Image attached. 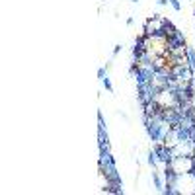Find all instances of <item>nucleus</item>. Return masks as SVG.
<instances>
[{"label":"nucleus","instance_id":"f257e3e1","mask_svg":"<svg viewBox=\"0 0 195 195\" xmlns=\"http://www.w3.org/2000/svg\"><path fill=\"white\" fill-rule=\"evenodd\" d=\"M172 174H185V172H193L195 170V160L189 154H179V156H172V160L168 164V168Z\"/></svg>","mask_w":195,"mask_h":195},{"label":"nucleus","instance_id":"f03ea898","mask_svg":"<svg viewBox=\"0 0 195 195\" xmlns=\"http://www.w3.org/2000/svg\"><path fill=\"white\" fill-rule=\"evenodd\" d=\"M185 55H187V59H189V68L195 72V51H193V49H187Z\"/></svg>","mask_w":195,"mask_h":195},{"label":"nucleus","instance_id":"7ed1b4c3","mask_svg":"<svg viewBox=\"0 0 195 195\" xmlns=\"http://www.w3.org/2000/svg\"><path fill=\"white\" fill-rule=\"evenodd\" d=\"M152 182H154V185H156V189H158V191H162V187H164V182L160 179V176H158L156 172H152Z\"/></svg>","mask_w":195,"mask_h":195},{"label":"nucleus","instance_id":"20e7f679","mask_svg":"<svg viewBox=\"0 0 195 195\" xmlns=\"http://www.w3.org/2000/svg\"><path fill=\"white\" fill-rule=\"evenodd\" d=\"M102 82H104V86H105V90L109 92V94H113V86H111V82H109V78H102Z\"/></svg>","mask_w":195,"mask_h":195},{"label":"nucleus","instance_id":"39448f33","mask_svg":"<svg viewBox=\"0 0 195 195\" xmlns=\"http://www.w3.org/2000/svg\"><path fill=\"white\" fill-rule=\"evenodd\" d=\"M170 6H172V8H174L176 12L182 10V2H179V0H170Z\"/></svg>","mask_w":195,"mask_h":195},{"label":"nucleus","instance_id":"423d86ee","mask_svg":"<svg viewBox=\"0 0 195 195\" xmlns=\"http://www.w3.org/2000/svg\"><path fill=\"white\" fill-rule=\"evenodd\" d=\"M121 49H123L121 45H115V47H113V59H115V57H117V55L121 53Z\"/></svg>","mask_w":195,"mask_h":195},{"label":"nucleus","instance_id":"0eeeda50","mask_svg":"<svg viewBox=\"0 0 195 195\" xmlns=\"http://www.w3.org/2000/svg\"><path fill=\"white\" fill-rule=\"evenodd\" d=\"M156 4H158V6H168L170 0H156Z\"/></svg>","mask_w":195,"mask_h":195},{"label":"nucleus","instance_id":"6e6552de","mask_svg":"<svg viewBox=\"0 0 195 195\" xmlns=\"http://www.w3.org/2000/svg\"><path fill=\"white\" fill-rule=\"evenodd\" d=\"M133 24H135V18L129 16V18H127V26H133Z\"/></svg>","mask_w":195,"mask_h":195},{"label":"nucleus","instance_id":"1a4fd4ad","mask_svg":"<svg viewBox=\"0 0 195 195\" xmlns=\"http://www.w3.org/2000/svg\"><path fill=\"white\" fill-rule=\"evenodd\" d=\"M131 2H133V4H137V2H139V0H131Z\"/></svg>","mask_w":195,"mask_h":195}]
</instances>
